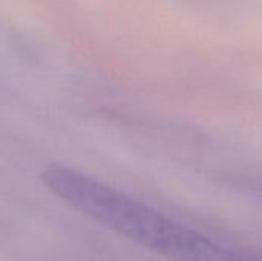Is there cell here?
Masks as SVG:
<instances>
[{
  "label": "cell",
  "instance_id": "1",
  "mask_svg": "<svg viewBox=\"0 0 262 261\" xmlns=\"http://www.w3.org/2000/svg\"><path fill=\"white\" fill-rule=\"evenodd\" d=\"M46 186L86 215L178 261H238L212 240L115 189L64 166L43 172Z\"/></svg>",
  "mask_w": 262,
  "mask_h": 261
}]
</instances>
